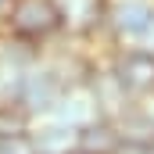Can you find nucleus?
Wrapping results in <instances>:
<instances>
[{
	"label": "nucleus",
	"mask_w": 154,
	"mask_h": 154,
	"mask_svg": "<svg viewBox=\"0 0 154 154\" xmlns=\"http://www.w3.org/2000/svg\"><path fill=\"white\" fill-rule=\"evenodd\" d=\"M86 93L93 97V104H97V111L104 118H118L125 108H129V97L122 93V86H118V79L111 75V68H108V61H104V54H97V61H93V68H90V75H86Z\"/></svg>",
	"instance_id": "nucleus-6"
},
{
	"label": "nucleus",
	"mask_w": 154,
	"mask_h": 154,
	"mask_svg": "<svg viewBox=\"0 0 154 154\" xmlns=\"http://www.w3.org/2000/svg\"><path fill=\"white\" fill-rule=\"evenodd\" d=\"M39 54H43V50H36V47H29V43H22V39H14L11 32L0 29V79H4L11 90H14L18 75L39 61Z\"/></svg>",
	"instance_id": "nucleus-9"
},
{
	"label": "nucleus",
	"mask_w": 154,
	"mask_h": 154,
	"mask_svg": "<svg viewBox=\"0 0 154 154\" xmlns=\"http://www.w3.org/2000/svg\"><path fill=\"white\" fill-rule=\"evenodd\" d=\"M115 122H118L122 140H129V143H143L147 147L154 140V108L151 104H129Z\"/></svg>",
	"instance_id": "nucleus-11"
},
{
	"label": "nucleus",
	"mask_w": 154,
	"mask_h": 154,
	"mask_svg": "<svg viewBox=\"0 0 154 154\" xmlns=\"http://www.w3.org/2000/svg\"><path fill=\"white\" fill-rule=\"evenodd\" d=\"M118 147H122V133H118L115 118L97 115L93 122H86L75 133V151L82 154H115Z\"/></svg>",
	"instance_id": "nucleus-8"
},
{
	"label": "nucleus",
	"mask_w": 154,
	"mask_h": 154,
	"mask_svg": "<svg viewBox=\"0 0 154 154\" xmlns=\"http://www.w3.org/2000/svg\"><path fill=\"white\" fill-rule=\"evenodd\" d=\"M32 125H36V118L29 115L18 100H0V140L4 136H29L32 133Z\"/></svg>",
	"instance_id": "nucleus-12"
},
{
	"label": "nucleus",
	"mask_w": 154,
	"mask_h": 154,
	"mask_svg": "<svg viewBox=\"0 0 154 154\" xmlns=\"http://www.w3.org/2000/svg\"><path fill=\"white\" fill-rule=\"evenodd\" d=\"M147 154H154V140H151V143H147Z\"/></svg>",
	"instance_id": "nucleus-15"
},
{
	"label": "nucleus",
	"mask_w": 154,
	"mask_h": 154,
	"mask_svg": "<svg viewBox=\"0 0 154 154\" xmlns=\"http://www.w3.org/2000/svg\"><path fill=\"white\" fill-rule=\"evenodd\" d=\"M7 4H11V0H0V14H4V11H7Z\"/></svg>",
	"instance_id": "nucleus-14"
},
{
	"label": "nucleus",
	"mask_w": 154,
	"mask_h": 154,
	"mask_svg": "<svg viewBox=\"0 0 154 154\" xmlns=\"http://www.w3.org/2000/svg\"><path fill=\"white\" fill-rule=\"evenodd\" d=\"M151 108H154V104H151Z\"/></svg>",
	"instance_id": "nucleus-17"
},
{
	"label": "nucleus",
	"mask_w": 154,
	"mask_h": 154,
	"mask_svg": "<svg viewBox=\"0 0 154 154\" xmlns=\"http://www.w3.org/2000/svg\"><path fill=\"white\" fill-rule=\"evenodd\" d=\"M54 4H57V14H61L65 39L82 43V47H97L100 43L104 18H108V0H54Z\"/></svg>",
	"instance_id": "nucleus-5"
},
{
	"label": "nucleus",
	"mask_w": 154,
	"mask_h": 154,
	"mask_svg": "<svg viewBox=\"0 0 154 154\" xmlns=\"http://www.w3.org/2000/svg\"><path fill=\"white\" fill-rule=\"evenodd\" d=\"M104 61L118 79L129 104H154V50L147 47H122L104 50Z\"/></svg>",
	"instance_id": "nucleus-2"
},
{
	"label": "nucleus",
	"mask_w": 154,
	"mask_h": 154,
	"mask_svg": "<svg viewBox=\"0 0 154 154\" xmlns=\"http://www.w3.org/2000/svg\"><path fill=\"white\" fill-rule=\"evenodd\" d=\"M97 115H100V111H97L93 97L86 93V86H75V90H65V93H61V100L54 104V111L47 115V122L68 125V129H75V133H79L86 122H93Z\"/></svg>",
	"instance_id": "nucleus-7"
},
{
	"label": "nucleus",
	"mask_w": 154,
	"mask_h": 154,
	"mask_svg": "<svg viewBox=\"0 0 154 154\" xmlns=\"http://www.w3.org/2000/svg\"><path fill=\"white\" fill-rule=\"evenodd\" d=\"M29 140H32V151L36 154H72L75 151V129L47 122V118H39L32 125Z\"/></svg>",
	"instance_id": "nucleus-10"
},
{
	"label": "nucleus",
	"mask_w": 154,
	"mask_h": 154,
	"mask_svg": "<svg viewBox=\"0 0 154 154\" xmlns=\"http://www.w3.org/2000/svg\"><path fill=\"white\" fill-rule=\"evenodd\" d=\"M0 29L36 50H47L57 39H65L61 14H57L54 0H11L7 11L0 14Z\"/></svg>",
	"instance_id": "nucleus-1"
},
{
	"label": "nucleus",
	"mask_w": 154,
	"mask_h": 154,
	"mask_svg": "<svg viewBox=\"0 0 154 154\" xmlns=\"http://www.w3.org/2000/svg\"><path fill=\"white\" fill-rule=\"evenodd\" d=\"M72 154H82V151H72Z\"/></svg>",
	"instance_id": "nucleus-16"
},
{
	"label": "nucleus",
	"mask_w": 154,
	"mask_h": 154,
	"mask_svg": "<svg viewBox=\"0 0 154 154\" xmlns=\"http://www.w3.org/2000/svg\"><path fill=\"white\" fill-rule=\"evenodd\" d=\"M68 86L61 82V75L47 65V57L39 54V61L32 65V68H25L22 75H18V82H14V90H11V100H18L29 115L36 118H47L50 111H54V104L61 100V93H65Z\"/></svg>",
	"instance_id": "nucleus-4"
},
{
	"label": "nucleus",
	"mask_w": 154,
	"mask_h": 154,
	"mask_svg": "<svg viewBox=\"0 0 154 154\" xmlns=\"http://www.w3.org/2000/svg\"><path fill=\"white\" fill-rule=\"evenodd\" d=\"M0 154H36L29 136H4L0 140Z\"/></svg>",
	"instance_id": "nucleus-13"
},
{
	"label": "nucleus",
	"mask_w": 154,
	"mask_h": 154,
	"mask_svg": "<svg viewBox=\"0 0 154 154\" xmlns=\"http://www.w3.org/2000/svg\"><path fill=\"white\" fill-rule=\"evenodd\" d=\"M154 18V0H108V18H104V50L122 47H140L147 36V25Z\"/></svg>",
	"instance_id": "nucleus-3"
}]
</instances>
